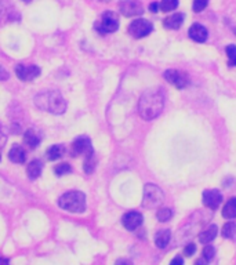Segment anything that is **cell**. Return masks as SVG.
Returning <instances> with one entry per match:
<instances>
[{"label":"cell","instance_id":"1","mask_svg":"<svg viewBox=\"0 0 236 265\" xmlns=\"http://www.w3.org/2000/svg\"><path fill=\"white\" fill-rule=\"evenodd\" d=\"M164 105V97L159 90H148L143 94L138 103V112L146 120L155 119L161 115Z\"/></svg>","mask_w":236,"mask_h":265},{"label":"cell","instance_id":"2","mask_svg":"<svg viewBox=\"0 0 236 265\" xmlns=\"http://www.w3.org/2000/svg\"><path fill=\"white\" fill-rule=\"evenodd\" d=\"M35 105L40 111L50 112L54 115H62L67 111V101L57 91H46L35 97Z\"/></svg>","mask_w":236,"mask_h":265},{"label":"cell","instance_id":"3","mask_svg":"<svg viewBox=\"0 0 236 265\" xmlns=\"http://www.w3.org/2000/svg\"><path fill=\"white\" fill-rule=\"evenodd\" d=\"M58 205L61 209L69 213H83L86 210V196L80 191H71L59 197Z\"/></svg>","mask_w":236,"mask_h":265},{"label":"cell","instance_id":"4","mask_svg":"<svg viewBox=\"0 0 236 265\" xmlns=\"http://www.w3.org/2000/svg\"><path fill=\"white\" fill-rule=\"evenodd\" d=\"M94 28L98 34L108 35L113 34L118 31L119 28V18L113 11H105L101 17L98 18L94 24Z\"/></svg>","mask_w":236,"mask_h":265},{"label":"cell","instance_id":"5","mask_svg":"<svg viewBox=\"0 0 236 265\" xmlns=\"http://www.w3.org/2000/svg\"><path fill=\"white\" fill-rule=\"evenodd\" d=\"M163 202V194L162 191L156 185L153 184H148L144 188V207H158Z\"/></svg>","mask_w":236,"mask_h":265},{"label":"cell","instance_id":"6","mask_svg":"<svg viewBox=\"0 0 236 265\" xmlns=\"http://www.w3.org/2000/svg\"><path fill=\"white\" fill-rule=\"evenodd\" d=\"M152 29H153L152 22H149L148 19H144V18H138L128 25V34L135 39H141V37H145L151 34Z\"/></svg>","mask_w":236,"mask_h":265},{"label":"cell","instance_id":"7","mask_svg":"<svg viewBox=\"0 0 236 265\" xmlns=\"http://www.w3.org/2000/svg\"><path fill=\"white\" fill-rule=\"evenodd\" d=\"M94 154L93 145L89 137H79L76 138L75 141L71 145V155L72 156H89V155Z\"/></svg>","mask_w":236,"mask_h":265},{"label":"cell","instance_id":"8","mask_svg":"<svg viewBox=\"0 0 236 265\" xmlns=\"http://www.w3.org/2000/svg\"><path fill=\"white\" fill-rule=\"evenodd\" d=\"M119 10L125 17H137L144 13V6L138 0H123L119 3Z\"/></svg>","mask_w":236,"mask_h":265},{"label":"cell","instance_id":"9","mask_svg":"<svg viewBox=\"0 0 236 265\" xmlns=\"http://www.w3.org/2000/svg\"><path fill=\"white\" fill-rule=\"evenodd\" d=\"M164 79L169 82L170 85L176 86L177 88H185L189 85V76H188V73L182 72V71H176V69L166 71Z\"/></svg>","mask_w":236,"mask_h":265},{"label":"cell","instance_id":"10","mask_svg":"<svg viewBox=\"0 0 236 265\" xmlns=\"http://www.w3.org/2000/svg\"><path fill=\"white\" fill-rule=\"evenodd\" d=\"M16 75L22 82H31L40 75V68L37 65H17Z\"/></svg>","mask_w":236,"mask_h":265},{"label":"cell","instance_id":"11","mask_svg":"<svg viewBox=\"0 0 236 265\" xmlns=\"http://www.w3.org/2000/svg\"><path fill=\"white\" fill-rule=\"evenodd\" d=\"M221 200H222V196L216 189H207L203 192V205L209 207L210 210H216L221 203Z\"/></svg>","mask_w":236,"mask_h":265},{"label":"cell","instance_id":"12","mask_svg":"<svg viewBox=\"0 0 236 265\" xmlns=\"http://www.w3.org/2000/svg\"><path fill=\"white\" fill-rule=\"evenodd\" d=\"M122 223L125 225V228L128 231H134L137 230L141 224H143V215L137 212H130L123 215Z\"/></svg>","mask_w":236,"mask_h":265},{"label":"cell","instance_id":"13","mask_svg":"<svg viewBox=\"0 0 236 265\" xmlns=\"http://www.w3.org/2000/svg\"><path fill=\"white\" fill-rule=\"evenodd\" d=\"M189 37L198 43H203L207 40V29L200 24H194L189 28Z\"/></svg>","mask_w":236,"mask_h":265},{"label":"cell","instance_id":"14","mask_svg":"<svg viewBox=\"0 0 236 265\" xmlns=\"http://www.w3.org/2000/svg\"><path fill=\"white\" fill-rule=\"evenodd\" d=\"M40 141H42V134L37 130H35V128L26 130L25 134H24V142L26 144V146H29L31 149H35L39 146Z\"/></svg>","mask_w":236,"mask_h":265},{"label":"cell","instance_id":"15","mask_svg":"<svg viewBox=\"0 0 236 265\" xmlns=\"http://www.w3.org/2000/svg\"><path fill=\"white\" fill-rule=\"evenodd\" d=\"M184 22V14L181 13H176V14H171L170 17H167L163 21V25L167 29H178L180 26L182 25Z\"/></svg>","mask_w":236,"mask_h":265},{"label":"cell","instance_id":"16","mask_svg":"<svg viewBox=\"0 0 236 265\" xmlns=\"http://www.w3.org/2000/svg\"><path fill=\"white\" fill-rule=\"evenodd\" d=\"M9 159L11 160V162L18 163V164H19V163H24L26 159L25 149H24L22 146L14 145L11 149H10Z\"/></svg>","mask_w":236,"mask_h":265},{"label":"cell","instance_id":"17","mask_svg":"<svg viewBox=\"0 0 236 265\" xmlns=\"http://www.w3.org/2000/svg\"><path fill=\"white\" fill-rule=\"evenodd\" d=\"M42 169H43L42 162L36 159V160H32V162L28 164V167H26V174H28V177H29L31 180H36L37 177H40Z\"/></svg>","mask_w":236,"mask_h":265},{"label":"cell","instance_id":"18","mask_svg":"<svg viewBox=\"0 0 236 265\" xmlns=\"http://www.w3.org/2000/svg\"><path fill=\"white\" fill-rule=\"evenodd\" d=\"M65 152H67V148L64 145H61V144L53 145L47 151V159L49 160H58L65 155Z\"/></svg>","mask_w":236,"mask_h":265},{"label":"cell","instance_id":"19","mask_svg":"<svg viewBox=\"0 0 236 265\" xmlns=\"http://www.w3.org/2000/svg\"><path fill=\"white\" fill-rule=\"evenodd\" d=\"M222 215H224L227 220L236 218V197H231L227 203H225L224 210H222Z\"/></svg>","mask_w":236,"mask_h":265},{"label":"cell","instance_id":"20","mask_svg":"<svg viewBox=\"0 0 236 265\" xmlns=\"http://www.w3.org/2000/svg\"><path fill=\"white\" fill-rule=\"evenodd\" d=\"M217 232H218V230H217V225H210L207 230H204V231L199 235V240H200V243H210L211 240L214 239L216 236H217Z\"/></svg>","mask_w":236,"mask_h":265},{"label":"cell","instance_id":"21","mask_svg":"<svg viewBox=\"0 0 236 265\" xmlns=\"http://www.w3.org/2000/svg\"><path fill=\"white\" fill-rule=\"evenodd\" d=\"M170 238H171V233H170L169 230H164V231L158 232V235L155 236V243L156 246L161 248H164L167 245H169Z\"/></svg>","mask_w":236,"mask_h":265},{"label":"cell","instance_id":"22","mask_svg":"<svg viewBox=\"0 0 236 265\" xmlns=\"http://www.w3.org/2000/svg\"><path fill=\"white\" fill-rule=\"evenodd\" d=\"M177 6L178 0H162L161 3H159V9L163 13H170V11L177 9Z\"/></svg>","mask_w":236,"mask_h":265},{"label":"cell","instance_id":"23","mask_svg":"<svg viewBox=\"0 0 236 265\" xmlns=\"http://www.w3.org/2000/svg\"><path fill=\"white\" fill-rule=\"evenodd\" d=\"M95 164H97V160H95V156L94 154L86 156L85 159V173L86 174H91L95 169Z\"/></svg>","mask_w":236,"mask_h":265},{"label":"cell","instance_id":"24","mask_svg":"<svg viewBox=\"0 0 236 265\" xmlns=\"http://www.w3.org/2000/svg\"><path fill=\"white\" fill-rule=\"evenodd\" d=\"M236 235V224L235 223H227L224 225V228H222V236L224 238H228V239H231V238H234Z\"/></svg>","mask_w":236,"mask_h":265},{"label":"cell","instance_id":"25","mask_svg":"<svg viewBox=\"0 0 236 265\" xmlns=\"http://www.w3.org/2000/svg\"><path fill=\"white\" fill-rule=\"evenodd\" d=\"M228 55V64L231 67H236V46L235 44H229L225 49Z\"/></svg>","mask_w":236,"mask_h":265},{"label":"cell","instance_id":"26","mask_svg":"<svg viewBox=\"0 0 236 265\" xmlns=\"http://www.w3.org/2000/svg\"><path fill=\"white\" fill-rule=\"evenodd\" d=\"M156 217H158V220H159V221H162V223H166V221H169L170 218L173 217V212H171L170 209L163 207V209H159V210H158Z\"/></svg>","mask_w":236,"mask_h":265},{"label":"cell","instance_id":"27","mask_svg":"<svg viewBox=\"0 0 236 265\" xmlns=\"http://www.w3.org/2000/svg\"><path fill=\"white\" fill-rule=\"evenodd\" d=\"M71 171V166L68 164V163H59L58 166H55L54 167V173L57 174V176H65L67 173H69Z\"/></svg>","mask_w":236,"mask_h":265},{"label":"cell","instance_id":"28","mask_svg":"<svg viewBox=\"0 0 236 265\" xmlns=\"http://www.w3.org/2000/svg\"><path fill=\"white\" fill-rule=\"evenodd\" d=\"M207 4H209V0H194L192 9H194L195 13H200L207 7Z\"/></svg>","mask_w":236,"mask_h":265},{"label":"cell","instance_id":"29","mask_svg":"<svg viewBox=\"0 0 236 265\" xmlns=\"http://www.w3.org/2000/svg\"><path fill=\"white\" fill-rule=\"evenodd\" d=\"M214 254H216V250H214V247L213 246H204V248H203V257L207 260V261H211L213 260V257H214Z\"/></svg>","mask_w":236,"mask_h":265},{"label":"cell","instance_id":"30","mask_svg":"<svg viewBox=\"0 0 236 265\" xmlns=\"http://www.w3.org/2000/svg\"><path fill=\"white\" fill-rule=\"evenodd\" d=\"M195 251H196V246H195L194 243H189V245H186V247L184 248V254L185 256H192Z\"/></svg>","mask_w":236,"mask_h":265},{"label":"cell","instance_id":"31","mask_svg":"<svg viewBox=\"0 0 236 265\" xmlns=\"http://www.w3.org/2000/svg\"><path fill=\"white\" fill-rule=\"evenodd\" d=\"M9 79V72L3 67H0V80H7Z\"/></svg>","mask_w":236,"mask_h":265},{"label":"cell","instance_id":"32","mask_svg":"<svg viewBox=\"0 0 236 265\" xmlns=\"http://www.w3.org/2000/svg\"><path fill=\"white\" fill-rule=\"evenodd\" d=\"M170 265H184V261H182L181 257H176V258L170 263Z\"/></svg>","mask_w":236,"mask_h":265},{"label":"cell","instance_id":"33","mask_svg":"<svg viewBox=\"0 0 236 265\" xmlns=\"http://www.w3.org/2000/svg\"><path fill=\"white\" fill-rule=\"evenodd\" d=\"M115 265H133V264H131V261H128L126 258H120V260L116 261V264Z\"/></svg>","mask_w":236,"mask_h":265},{"label":"cell","instance_id":"34","mask_svg":"<svg viewBox=\"0 0 236 265\" xmlns=\"http://www.w3.org/2000/svg\"><path fill=\"white\" fill-rule=\"evenodd\" d=\"M149 10H151L152 13H158V10H159V3H151V4H149Z\"/></svg>","mask_w":236,"mask_h":265},{"label":"cell","instance_id":"35","mask_svg":"<svg viewBox=\"0 0 236 265\" xmlns=\"http://www.w3.org/2000/svg\"><path fill=\"white\" fill-rule=\"evenodd\" d=\"M207 264H209V261H207L204 257L199 258V260H196V263H195V265H207Z\"/></svg>","mask_w":236,"mask_h":265},{"label":"cell","instance_id":"36","mask_svg":"<svg viewBox=\"0 0 236 265\" xmlns=\"http://www.w3.org/2000/svg\"><path fill=\"white\" fill-rule=\"evenodd\" d=\"M0 265H9V260H6V258L0 257Z\"/></svg>","mask_w":236,"mask_h":265},{"label":"cell","instance_id":"37","mask_svg":"<svg viewBox=\"0 0 236 265\" xmlns=\"http://www.w3.org/2000/svg\"><path fill=\"white\" fill-rule=\"evenodd\" d=\"M24 1H25V3H29V1H32V0H24Z\"/></svg>","mask_w":236,"mask_h":265},{"label":"cell","instance_id":"38","mask_svg":"<svg viewBox=\"0 0 236 265\" xmlns=\"http://www.w3.org/2000/svg\"><path fill=\"white\" fill-rule=\"evenodd\" d=\"M101 1H109V0H101Z\"/></svg>","mask_w":236,"mask_h":265}]
</instances>
